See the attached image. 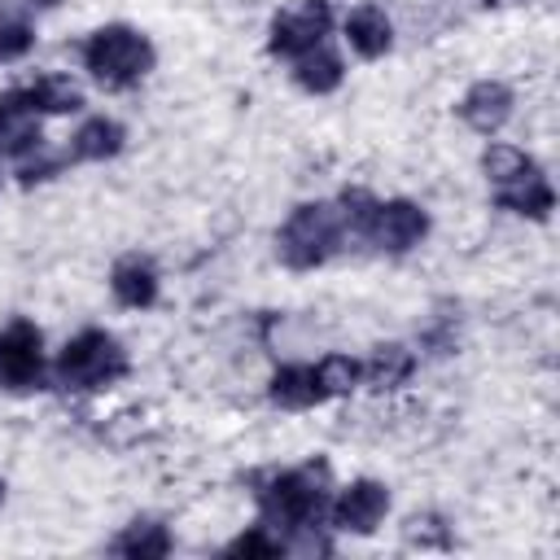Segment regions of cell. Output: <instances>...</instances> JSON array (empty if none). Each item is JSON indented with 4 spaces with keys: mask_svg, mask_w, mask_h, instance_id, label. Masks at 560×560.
Segmentation results:
<instances>
[{
    "mask_svg": "<svg viewBox=\"0 0 560 560\" xmlns=\"http://www.w3.org/2000/svg\"><path fill=\"white\" fill-rule=\"evenodd\" d=\"M262 525H271L276 534H311L319 529V521L328 516V490H324V472L319 468H280L267 472L254 490Z\"/></svg>",
    "mask_w": 560,
    "mask_h": 560,
    "instance_id": "cell-2",
    "label": "cell"
},
{
    "mask_svg": "<svg viewBox=\"0 0 560 560\" xmlns=\"http://www.w3.org/2000/svg\"><path fill=\"white\" fill-rule=\"evenodd\" d=\"M35 48V26L18 13H0V66L22 61Z\"/></svg>",
    "mask_w": 560,
    "mask_h": 560,
    "instance_id": "cell-21",
    "label": "cell"
},
{
    "mask_svg": "<svg viewBox=\"0 0 560 560\" xmlns=\"http://www.w3.org/2000/svg\"><path fill=\"white\" fill-rule=\"evenodd\" d=\"M538 162L525 153V149H516V144H503V140H490L486 144V153H481V175L494 184V188H503V184H512V179H521L525 171H534Z\"/></svg>",
    "mask_w": 560,
    "mask_h": 560,
    "instance_id": "cell-20",
    "label": "cell"
},
{
    "mask_svg": "<svg viewBox=\"0 0 560 560\" xmlns=\"http://www.w3.org/2000/svg\"><path fill=\"white\" fill-rule=\"evenodd\" d=\"M175 542H171V534H166V525L162 521H131L114 542H109V551L114 556H127V560H158V556H166Z\"/></svg>",
    "mask_w": 560,
    "mask_h": 560,
    "instance_id": "cell-19",
    "label": "cell"
},
{
    "mask_svg": "<svg viewBox=\"0 0 560 560\" xmlns=\"http://www.w3.org/2000/svg\"><path fill=\"white\" fill-rule=\"evenodd\" d=\"M271 402L276 407H289V411H306V407H319L328 402V385H324V372H319V359L315 363H280L271 372V385H267Z\"/></svg>",
    "mask_w": 560,
    "mask_h": 560,
    "instance_id": "cell-10",
    "label": "cell"
},
{
    "mask_svg": "<svg viewBox=\"0 0 560 560\" xmlns=\"http://www.w3.org/2000/svg\"><path fill=\"white\" fill-rule=\"evenodd\" d=\"M494 201H499L503 210L521 214V219L547 223V219H551V210H556V188H551V179L542 175V166H534V171H525L521 179H512V184L494 188Z\"/></svg>",
    "mask_w": 560,
    "mask_h": 560,
    "instance_id": "cell-15",
    "label": "cell"
},
{
    "mask_svg": "<svg viewBox=\"0 0 560 560\" xmlns=\"http://www.w3.org/2000/svg\"><path fill=\"white\" fill-rule=\"evenodd\" d=\"M341 241H350L341 206H337V201H302V206H293L289 219L280 223V232H276V254H280V262L293 267V271H315V267H324V262L341 249Z\"/></svg>",
    "mask_w": 560,
    "mask_h": 560,
    "instance_id": "cell-4",
    "label": "cell"
},
{
    "mask_svg": "<svg viewBox=\"0 0 560 560\" xmlns=\"http://www.w3.org/2000/svg\"><path fill=\"white\" fill-rule=\"evenodd\" d=\"M289 74H293V83H298L302 92H311V96H328V92L341 88V79H346V61H341V52H337L332 44H319V48L302 52L298 61H289Z\"/></svg>",
    "mask_w": 560,
    "mask_h": 560,
    "instance_id": "cell-16",
    "label": "cell"
},
{
    "mask_svg": "<svg viewBox=\"0 0 560 560\" xmlns=\"http://www.w3.org/2000/svg\"><path fill=\"white\" fill-rule=\"evenodd\" d=\"M44 4H52V0H44Z\"/></svg>",
    "mask_w": 560,
    "mask_h": 560,
    "instance_id": "cell-24",
    "label": "cell"
},
{
    "mask_svg": "<svg viewBox=\"0 0 560 560\" xmlns=\"http://www.w3.org/2000/svg\"><path fill=\"white\" fill-rule=\"evenodd\" d=\"M332 31V4L328 0H302L298 9H280L267 26V52L280 61H298L302 52L328 44Z\"/></svg>",
    "mask_w": 560,
    "mask_h": 560,
    "instance_id": "cell-7",
    "label": "cell"
},
{
    "mask_svg": "<svg viewBox=\"0 0 560 560\" xmlns=\"http://www.w3.org/2000/svg\"><path fill=\"white\" fill-rule=\"evenodd\" d=\"M228 556H284L289 551V542L271 529V525H254V529H245V534H236L228 547H223Z\"/></svg>",
    "mask_w": 560,
    "mask_h": 560,
    "instance_id": "cell-22",
    "label": "cell"
},
{
    "mask_svg": "<svg viewBox=\"0 0 560 560\" xmlns=\"http://www.w3.org/2000/svg\"><path fill=\"white\" fill-rule=\"evenodd\" d=\"M127 350L114 332L105 328H83L74 332L57 359H52V381L61 389H74V394H96V389H109L127 376Z\"/></svg>",
    "mask_w": 560,
    "mask_h": 560,
    "instance_id": "cell-5",
    "label": "cell"
},
{
    "mask_svg": "<svg viewBox=\"0 0 560 560\" xmlns=\"http://www.w3.org/2000/svg\"><path fill=\"white\" fill-rule=\"evenodd\" d=\"M48 376V359H44V332L31 319H9L0 328V389L9 394H31L39 389Z\"/></svg>",
    "mask_w": 560,
    "mask_h": 560,
    "instance_id": "cell-6",
    "label": "cell"
},
{
    "mask_svg": "<svg viewBox=\"0 0 560 560\" xmlns=\"http://www.w3.org/2000/svg\"><path fill=\"white\" fill-rule=\"evenodd\" d=\"M44 136H39V114L18 96V88H9L0 96V158L26 162L31 153H39Z\"/></svg>",
    "mask_w": 560,
    "mask_h": 560,
    "instance_id": "cell-11",
    "label": "cell"
},
{
    "mask_svg": "<svg viewBox=\"0 0 560 560\" xmlns=\"http://www.w3.org/2000/svg\"><path fill=\"white\" fill-rule=\"evenodd\" d=\"M341 214H346V232L368 241L376 254H411L424 236H429V210L420 201H407V197H368L363 188H350L341 201Z\"/></svg>",
    "mask_w": 560,
    "mask_h": 560,
    "instance_id": "cell-1",
    "label": "cell"
},
{
    "mask_svg": "<svg viewBox=\"0 0 560 560\" xmlns=\"http://www.w3.org/2000/svg\"><path fill=\"white\" fill-rule=\"evenodd\" d=\"M158 289H162V276H158L153 258H144V254H127L109 267V293L127 311H149L158 302Z\"/></svg>",
    "mask_w": 560,
    "mask_h": 560,
    "instance_id": "cell-12",
    "label": "cell"
},
{
    "mask_svg": "<svg viewBox=\"0 0 560 560\" xmlns=\"http://www.w3.org/2000/svg\"><path fill=\"white\" fill-rule=\"evenodd\" d=\"M341 35H346L350 52L363 57V61H376V57H385L394 48V22H389V13L381 4L350 9L346 22H341Z\"/></svg>",
    "mask_w": 560,
    "mask_h": 560,
    "instance_id": "cell-13",
    "label": "cell"
},
{
    "mask_svg": "<svg viewBox=\"0 0 560 560\" xmlns=\"http://www.w3.org/2000/svg\"><path fill=\"white\" fill-rule=\"evenodd\" d=\"M18 96H22L39 118H48V114H79V109H83V92H79V83H70L66 74H39V79L22 83Z\"/></svg>",
    "mask_w": 560,
    "mask_h": 560,
    "instance_id": "cell-17",
    "label": "cell"
},
{
    "mask_svg": "<svg viewBox=\"0 0 560 560\" xmlns=\"http://www.w3.org/2000/svg\"><path fill=\"white\" fill-rule=\"evenodd\" d=\"M512 105H516V96H512V88L508 83H499V79H477L464 96H459V118L477 131V136H494V131H503V122L512 118Z\"/></svg>",
    "mask_w": 560,
    "mask_h": 560,
    "instance_id": "cell-9",
    "label": "cell"
},
{
    "mask_svg": "<svg viewBox=\"0 0 560 560\" xmlns=\"http://www.w3.org/2000/svg\"><path fill=\"white\" fill-rule=\"evenodd\" d=\"M389 516V490L372 477H359L350 486H341L332 499H328V525L341 529V534H376L381 521Z\"/></svg>",
    "mask_w": 560,
    "mask_h": 560,
    "instance_id": "cell-8",
    "label": "cell"
},
{
    "mask_svg": "<svg viewBox=\"0 0 560 560\" xmlns=\"http://www.w3.org/2000/svg\"><path fill=\"white\" fill-rule=\"evenodd\" d=\"M122 144H127V127L118 118H109V114H92L70 136L66 162H109V158L122 153Z\"/></svg>",
    "mask_w": 560,
    "mask_h": 560,
    "instance_id": "cell-14",
    "label": "cell"
},
{
    "mask_svg": "<svg viewBox=\"0 0 560 560\" xmlns=\"http://www.w3.org/2000/svg\"><path fill=\"white\" fill-rule=\"evenodd\" d=\"M363 363V385H372V389H394V385H402L411 372H416V354L407 350V346H398V341H389V346H376L368 359H359Z\"/></svg>",
    "mask_w": 560,
    "mask_h": 560,
    "instance_id": "cell-18",
    "label": "cell"
},
{
    "mask_svg": "<svg viewBox=\"0 0 560 560\" xmlns=\"http://www.w3.org/2000/svg\"><path fill=\"white\" fill-rule=\"evenodd\" d=\"M79 57H83L88 79L109 88V92L136 88L153 70V61H158L149 35L127 26V22H105V26L88 31V39L79 44Z\"/></svg>",
    "mask_w": 560,
    "mask_h": 560,
    "instance_id": "cell-3",
    "label": "cell"
},
{
    "mask_svg": "<svg viewBox=\"0 0 560 560\" xmlns=\"http://www.w3.org/2000/svg\"><path fill=\"white\" fill-rule=\"evenodd\" d=\"M0 503H4V481H0Z\"/></svg>",
    "mask_w": 560,
    "mask_h": 560,
    "instance_id": "cell-23",
    "label": "cell"
}]
</instances>
